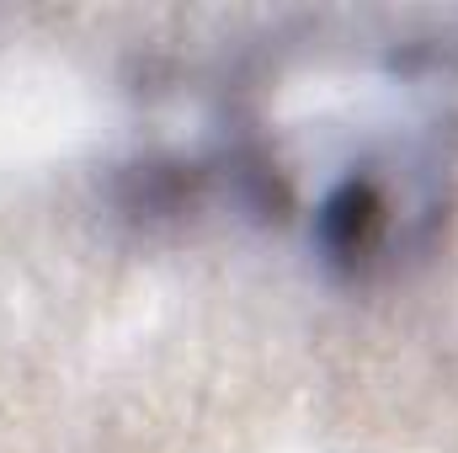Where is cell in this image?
I'll list each match as a JSON object with an SVG mask.
<instances>
[{
    "mask_svg": "<svg viewBox=\"0 0 458 453\" xmlns=\"http://www.w3.org/2000/svg\"><path fill=\"white\" fill-rule=\"evenodd\" d=\"M384 235V198L373 182H346L320 214V240L336 261H362Z\"/></svg>",
    "mask_w": 458,
    "mask_h": 453,
    "instance_id": "6da1fadb",
    "label": "cell"
}]
</instances>
